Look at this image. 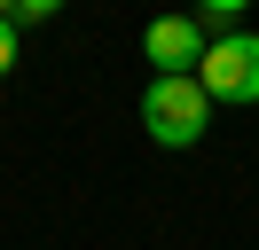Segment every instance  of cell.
<instances>
[{
    "label": "cell",
    "mask_w": 259,
    "mask_h": 250,
    "mask_svg": "<svg viewBox=\"0 0 259 250\" xmlns=\"http://www.w3.org/2000/svg\"><path fill=\"white\" fill-rule=\"evenodd\" d=\"M142 125H149V141H157V149H196V141H204V125H212L204 78H149Z\"/></svg>",
    "instance_id": "cell-1"
},
{
    "label": "cell",
    "mask_w": 259,
    "mask_h": 250,
    "mask_svg": "<svg viewBox=\"0 0 259 250\" xmlns=\"http://www.w3.org/2000/svg\"><path fill=\"white\" fill-rule=\"evenodd\" d=\"M204 94L212 102H259V31H220L204 47Z\"/></svg>",
    "instance_id": "cell-2"
},
{
    "label": "cell",
    "mask_w": 259,
    "mask_h": 250,
    "mask_svg": "<svg viewBox=\"0 0 259 250\" xmlns=\"http://www.w3.org/2000/svg\"><path fill=\"white\" fill-rule=\"evenodd\" d=\"M204 24L196 16H157V24L142 31V62H157V78H196L204 71Z\"/></svg>",
    "instance_id": "cell-3"
},
{
    "label": "cell",
    "mask_w": 259,
    "mask_h": 250,
    "mask_svg": "<svg viewBox=\"0 0 259 250\" xmlns=\"http://www.w3.org/2000/svg\"><path fill=\"white\" fill-rule=\"evenodd\" d=\"M48 16H63V0H16V24H48Z\"/></svg>",
    "instance_id": "cell-4"
},
{
    "label": "cell",
    "mask_w": 259,
    "mask_h": 250,
    "mask_svg": "<svg viewBox=\"0 0 259 250\" xmlns=\"http://www.w3.org/2000/svg\"><path fill=\"white\" fill-rule=\"evenodd\" d=\"M16 71V16H0V78Z\"/></svg>",
    "instance_id": "cell-5"
},
{
    "label": "cell",
    "mask_w": 259,
    "mask_h": 250,
    "mask_svg": "<svg viewBox=\"0 0 259 250\" xmlns=\"http://www.w3.org/2000/svg\"><path fill=\"white\" fill-rule=\"evenodd\" d=\"M243 8H251V0H204V16H212V24H236Z\"/></svg>",
    "instance_id": "cell-6"
},
{
    "label": "cell",
    "mask_w": 259,
    "mask_h": 250,
    "mask_svg": "<svg viewBox=\"0 0 259 250\" xmlns=\"http://www.w3.org/2000/svg\"><path fill=\"white\" fill-rule=\"evenodd\" d=\"M0 16H16V0H0Z\"/></svg>",
    "instance_id": "cell-7"
}]
</instances>
